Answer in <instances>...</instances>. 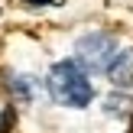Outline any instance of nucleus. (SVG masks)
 <instances>
[{
  "label": "nucleus",
  "mask_w": 133,
  "mask_h": 133,
  "mask_svg": "<svg viewBox=\"0 0 133 133\" xmlns=\"http://www.w3.org/2000/svg\"><path fill=\"white\" fill-rule=\"evenodd\" d=\"M45 91H49L52 104L58 107H88L94 101V84H91L88 71L75 62V58H62L49 68L45 75Z\"/></svg>",
  "instance_id": "f257e3e1"
},
{
  "label": "nucleus",
  "mask_w": 133,
  "mask_h": 133,
  "mask_svg": "<svg viewBox=\"0 0 133 133\" xmlns=\"http://www.w3.org/2000/svg\"><path fill=\"white\" fill-rule=\"evenodd\" d=\"M117 36L114 32H104V29H94V32H84L81 39L75 42V62L81 65L88 75H104L110 71V65L117 62Z\"/></svg>",
  "instance_id": "f03ea898"
},
{
  "label": "nucleus",
  "mask_w": 133,
  "mask_h": 133,
  "mask_svg": "<svg viewBox=\"0 0 133 133\" xmlns=\"http://www.w3.org/2000/svg\"><path fill=\"white\" fill-rule=\"evenodd\" d=\"M107 75H110L114 84H130V81H133V49H127V52L117 55V62L110 65Z\"/></svg>",
  "instance_id": "7ed1b4c3"
},
{
  "label": "nucleus",
  "mask_w": 133,
  "mask_h": 133,
  "mask_svg": "<svg viewBox=\"0 0 133 133\" xmlns=\"http://www.w3.org/2000/svg\"><path fill=\"white\" fill-rule=\"evenodd\" d=\"M23 3H29V6H45V3H52V0H23Z\"/></svg>",
  "instance_id": "20e7f679"
}]
</instances>
